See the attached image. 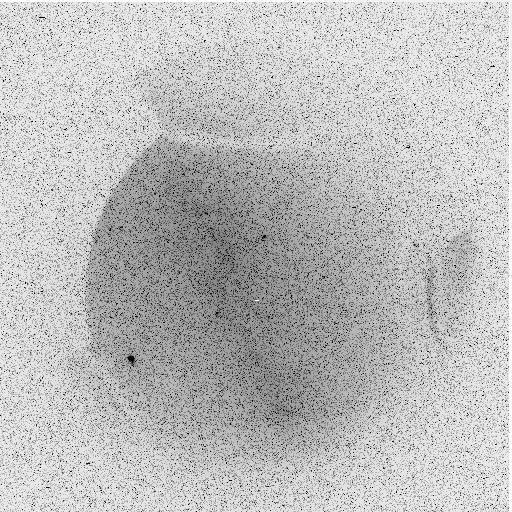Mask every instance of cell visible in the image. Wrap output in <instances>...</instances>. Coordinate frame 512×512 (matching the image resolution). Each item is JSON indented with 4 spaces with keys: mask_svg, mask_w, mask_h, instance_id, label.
<instances>
[{
    "mask_svg": "<svg viewBox=\"0 0 512 512\" xmlns=\"http://www.w3.org/2000/svg\"><path fill=\"white\" fill-rule=\"evenodd\" d=\"M474 255L471 242L460 239L446 248L430 268L431 312L439 330H446L454 320L465 293Z\"/></svg>",
    "mask_w": 512,
    "mask_h": 512,
    "instance_id": "6da1fadb",
    "label": "cell"
}]
</instances>
